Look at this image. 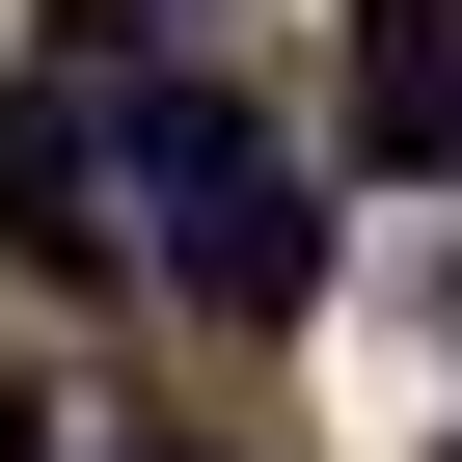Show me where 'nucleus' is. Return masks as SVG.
<instances>
[{"label":"nucleus","mask_w":462,"mask_h":462,"mask_svg":"<svg viewBox=\"0 0 462 462\" xmlns=\"http://www.w3.org/2000/svg\"><path fill=\"white\" fill-rule=\"evenodd\" d=\"M136 462H190V435H136Z\"/></svg>","instance_id":"5"},{"label":"nucleus","mask_w":462,"mask_h":462,"mask_svg":"<svg viewBox=\"0 0 462 462\" xmlns=\"http://www.w3.org/2000/svg\"><path fill=\"white\" fill-rule=\"evenodd\" d=\"M82 190H136L109 245H163L190 327H300V300H327V190H300V136H273L245 82H136V109H82Z\"/></svg>","instance_id":"1"},{"label":"nucleus","mask_w":462,"mask_h":462,"mask_svg":"<svg viewBox=\"0 0 462 462\" xmlns=\"http://www.w3.org/2000/svg\"><path fill=\"white\" fill-rule=\"evenodd\" d=\"M381 163H462V28H408V55H381Z\"/></svg>","instance_id":"2"},{"label":"nucleus","mask_w":462,"mask_h":462,"mask_svg":"<svg viewBox=\"0 0 462 462\" xmlns=\"http://www.w3.org/2000/svg\"><path fill=\"white\" fill-rule=\"evenodd\" d=\"M408 28H462V0H354V55H408Z\"/></svg>","instance_id":"4"},{"label":"nucleus","mask_w":462,"mask_h":462,"mask_svg":"<svg viewBox=\"0 0 462 462\" xmlns=\"http://www.w3.org/2000/svg\"><path fill=\"white\" fill-rule=\"evenodd\" d=\"M0 462H55V381H28V354H0Z\"/></svg>","instance_id":"3"}]
</instances>
